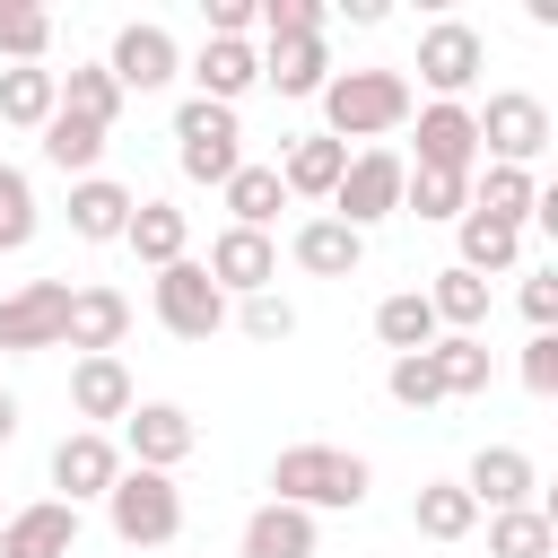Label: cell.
Instances as JSON below:
<instances>
[{"label":"cell","instance_id":"cell-1","mask_svg":"<svg viewBox=\"0 0 558 558\" xmlns=\"http://www.w3.org/2000/svg\"><path fill=\"white\" fill-rule=\"evenodd\" d=\"M323 140H357V148H384L392 131H410L418 96H410V70H331L323 78Z\"/></svg>","mask_w":558,"mask_h":558},{"label":"cell","instance_id":"cell-2","mask_svg":"<svg viewBox=\"0 0 558 558\" xmlns=\"http://www.w3.org/2000/svg\"><path fill=\"white\" fill-rule=\"evenodd\" d=\"M366 488H375V471L349 445H279V462H270V497L296 514H357Z\"/></svg>","mask_w":558,"mask_h":558},{"label":"cell","instance_id":"cell-3","mask_svg":"<svg viewBox=\"0 0 558 558\" xmlns=\"http://www.w3.org/2000/svg\"><path fill=\"white\" fill-rule=\"evenodd\" d=\"M410 70H418L427 105H471V87H480V70H488V35H480L471 17H427ZM418 87H410V96H418Z\"/></svg>","mask_w":558,"mask_h":558},{"label":"cell","instance_id":"cell-4","mask_svg":"<svg viewBox=\"0 0 558 558\" xmlns=\"http://www.w3.org/2000/svg\"><path fill=\"white\" fill-rule=\"evenodd\" d=\"M105 523H113L122 549H166V541L183 532V488H174V471H131V462H122V480L105 488Z\"/></svg>","mask_w":558,"mask_h":558},{"label":"cell","instance_id":"cell-5","mask_svg":"<svg viewBox=\"0 0 558 558\" xmlns=\"http://www.w3.org/2000/svg\"><path fill=\"white\" fill-rule=\"evenodd\" d=\"M471 122H480V166H541V148L558 140V122H549V105L532 96V87H497L488 105H471Z\"/></svg>","mask_w":558,"mask_h":558},{"label":"cell","instance_id":"cell-6","mask_svg":"<svg viewBox=\"0 0 558 558\" xmlns=\"http://www.w3.org/2000/svg\"><path fill=\"white\" fill-rule=\"evenodd\" d=\"M174 166H183V183H227L235 166H244V122H235V105H209V96H183L174 105Z\"/></svg>","mask_w":558,"mask_h":558},{"label":"cell","instance_id":"cell-7","mask_svg":"<svg viewBox=\"0 0 558 558\" xmlns=\"http://www.w3.org/2000/svg\"><path fill=\"white\" fill-rule=\"evenodd\" d=\"M401 174H410V157L401 148H349V166H340V183H331V218L340 227H384V218H401Z\"/></svg>","mask_w":558,"mask_h":558},{"label":"cell","instance_id":"cell-8","mask_svg":"<svg viewBox=\"0 0 558 558\" xmlns=\"http://www.w3.org/2000/svg\"><path fill=\"white\" fill-rule=\"evenodd\" d=\"M148 305H157V323L174 331V340H209V331H227V296H218V279L183 253V262H166L157 279H148Z\"/></svg>","mask_w":558,"mask_h":558},{"label":"cell","instance_id":"cell-9","mask_svg":"<svg viewBox=\"0 0 558 558\" xmlns=\"http://www.w3.org/2000/svg\"><path fill=\"white\" fill-rule=\"evenodd\" d=\"M61 323H70V279H17L0 296V357L61 349Z\"/></svg>","mask_w":558,"mask_h":558},{"label":"cell","instance_id":"cell-10","mask_svg":"<svg viewBox=\"0 0 558 558\" xmlns=\"http://www.w3.org/2000/svg\"><path fill=\"white\" fill-rule=\"evenodd\" d=\"M105 70H113V87H122V96H157V87H174V78H183V44H174L157 17H131V26H113Z\"/></svg>","mask_w":558,"mask_h":558},{"label":"cell","instance_id":"cell-11","mask_svg":"<svg viewBox=\"0 0 558 558\" xmlns=\"http://www.w3.org/2000/svg\"><path fill=\"white\" fill-rule=\"evenodd\" d=\"M122 462L131 471H174V462H192V445H201V427H192V410L183 401H131V418H122Z\"/></svg>","mask_w":558,"mask_h":558},{"label":"cell","instance_id":"cell-12","mask_svg":"<svg viewBox=\"0 0 558 558\" xmlns=\"http://www.w3.org/2000/svg\"><path fill=\"white\" fill-rule=\"evenodd\" d=\"M201 270H209V279H218V296L235 305V296H262V288H279V244H270V235H253V227H218Z\"/></svg>","mask_w":558,"mask_h":558},{"label":"cell","instance_id":"cell-13","mask_svg":"<svg viewBox=\"0 0 558 558\" xmlns=\"http://www.w3.org/2000/svg\"><path fill=\"white\" fill-rule=\"evenodd\" d=\"M410 131H418V174H471L480 166V122H471V105H418L410 113Z\"/></svg>","mask_w":558,"mask_h":558},{"label":"cell","instance_id":"cell-14","mask_svg":"<svg viewBox=\"0 0 558 558\" xmlns=\"http://www.w3.org/2000/svg\"><path fill=\"white\" fill-rule=\"evenodd\" d=\"M122 331H131V296H122V288H105V279L70 288L61 349H78V357H122Z\"/></svg>","mask_w":558,"mask_h":558},{"label":"cell","instance_id":"cell-15","mask_svg":"<svg viewBox=\"0 0 558 558\" xmlns=\"http://www.w3.org/2000/svg\"><path fill=\"white\" fill-rule=\"evenodd\" d=\"M131 401H140V384H131L122 357H70V410H78V427L113 436L131 418Z\"/></svg>","mask_w":558,"mask_h":558},{"label":"cell","instance_id":"cell-16","mask_svg":"<svg viewBox=\"0 0 558 558\" xmlns=\"http://www.w3.org/2000/svg\"><path fill=\"white\" fill-rule=\"evenodd\" d=\"M122 480V445L113 436H96V427H70L61 445H52V488H61V506H87V497H105Z\"/></svg>","mask_w":558,"mask_h":558},{"label":"cell","instance_id":"cell-17","mask_svg":"<svg viewBox=\"0 0 558 558\" xmlns=\"http://www.w3.org/2000/svg\"><path fill=\"white\" fill-rule=\"evenodd\" d=\"M462 488H471V506H480V514L541 506V497H532V488H541V462H532L523 445H480V453H471V471H462Z\"/></svg>","mask_w":558,"mask_h":558},{"label":"cell","instance_id":"cell-18","mask_svg":"<svg viewBox=\"0 0 558 558\" xmlns=\"http://www.w3.org/2000/svg\"><path fill=\"white\" fill-rule=\"evenodd\" d=\"M78 549V506L35 497L17 514H0V558H70Z\"/></svg>","mask_w":558,"mask_h":558},{"label":"cell","instance_id":"cell-19","mask_svg":"<svg viewBox=\"0 0 558 558\" xmlns=\"http://www.w3.org/2000/svg\"><path fill=\"white\" fill-rule=\"evenodd\" d=\"M183 78H192V96H209V105H244V96L262 87V52H253V44L201 35V52L183 61Z\"/></svg>","mask_w":558,"mask_h":558},{"label":"cell","instance_id":"cell-20","mask_svg":"<svg viewBox=\"0 0 558 558\" xmlns=\"http://www.w3.org/2000/svg\"><path fill=\"white\" fill-rule=\"evenodd\" d=\"M288 262H296L305 279H357V262H366V235H357V227H340V218L323 209V218H305V227L288 235Z\"/></svg>","mask_w":558,"mask_h":558},{"label":"cell","instance_id":"cell-21","mask_svg":"<svg viewBox=\"0 0 558 558\" xmlns=\"http://www.w3.org/2000/svg\"><path fill=\"white\" fill-rule=\"evenodd\" d=\"M131 183H113V174H78L70 183V235L78 244H122V227H131Z\"/></svg>","mask_w":558,"mask_h":558},{"label":"cell","instance_id":"cell-22","mask_svg":"<svg viewBox=\"0 0 558 558\" xmlns=\"http://www.w3.org/2000/svg\"><path fill=\"white\" fill-rule=\"evenodd\" d=\"M314 514H296V506H279V497H262L253 514H244V532H235V558H314Z\"/></svg>","mask_w":558,"mask_h":558},{"label":"cell","instance_id":"cell-23","mask_svg":"<svg viewBox=\"0 0 558 558\" xmlns=\"http://www.w3.org/2000/svg\"><path fill=\"white\" fill-rule=\"evenodd\" d=\"M279 183H288V201H331V183H340V166H349V148L340 140H323V131H296L279 157Z\"/></svg>","mask_w":558,"mask_h":558},{"label":"cell","instance_id":"cell-24","mask_svg":"<svg viewBox=\"0 0 558 558\" xmlns=\"http://www.w3.org/2000/svg\"><path fill=\"white\" fill-rule=\"evenodd\" d=\"M218 201H227V227H253V235H270V218L288 209V183H279V166L244 157V166L218 183Z\"/></svg>","mask_w":558,"mask_h":558},{"label":"cell","instance_id":"cell-25","mask_svg":"<svg viewBox=\"0 0 558 558\" xmlns=\"http://www.w3.org/2000/svg\"><path fill=\"white\" fill-rule=\"evenodd\" d=\"M122 244H131V262L166 270V262H183V253H192V218H183L174 201H131V227H122Z\"/></svg>","mask_w":558,"mask_h":558},{"label":"cell","instance_id":"cell-26","mask_svg":"<svg viewBox=\"0 0 558 558\" xmlns=\"http://www.w3.org/2000/svg\"><path fill=\"white\" fill-rule=\"evenodd\" d=\"M453 262H462L471 279H488V270H514V262H523V227L462 209V218H453Z\"/></svg>","mask_w":558,"mask_h":558},{"label":"cell","instance_id":"cell-27","mask_svg":"<svg viewBox=\"0 0 558 558\" xmlns=\"http://www.w3.org/2000/svg\"><path fill=\"white\" fill-rule=\"evenodd\" d=\"M35 140H44V166H61V174L78 183V174H105V140H113V131H105V122H78V113L52 105V122H44Z\"/></svg>","mask_w":558,"mask_h":558},{"label":"cell","instance_id":"cell-28","mask_svg":"<svg viewBox=\"0 0 558 558\" xmlns=\"http://www.w3.org/2000/svg\"><path fill=\"white\" fill-rule=\"evenodd\" d=\"M427 357H436L445 401H471V392H488V375H497V357H488V340H480V331H436V340H427Z\"/></svg>","mask_w":558,"mask_h":558},{"label":"cell","instance_id":"cell-29","mask_svg":"<svg viewBox=\"0 0 558 558\" xmlns=\"http://www.w3.org/2000/svg\"><path fill=\"white\" fill-rule=\"evenodd\" d=\"M410 532H418V541H471V532H480L471 488H462V480H427V488L410 497Z\"/></svg>","mask_w":558,"mask_h":558},{"label":"cell","instance_id":"cell-30","mask_svg":"<svg viewBox=\"0 0 558 558\" xmlns=\"http://www.w3.org/2000/svg\"><path fill=\"white\" fill-rule=\"evenodd\" d=\"M52 105H61V70H44V61L0 70V122H9V131H44Z\"/></svg>","mask_w":558,"mask_h":558},{"label":"cell","instance_id":"cell-31","mask_svg":"<svg viewBox=\"0 0 558 558\" xmlns=\"http://www.w3.org/2000/svg\"><path fill=\"white\" fill-rule=\"evenodd\" d=\"M323 78H331V44H323V35H305V44H262V87H279V96H323Z\"/></svg>","mask_w":558,"mask_h":558},{"label":"cell","instance_id":"cell-32","mask_svg":"<svg viewBox=\"0 0 558 558\" xmlns=\"http://www.w3.org/2000/svg\"><path fill=\"white\" fill-rule=\"evenodd\" d=\"M532 201H541V174H523V166H471V209H480V218L523 227Z\"/></svg>","mask_w":558,"mask_h":558},{"label":"cell","instance_id":"cell-33","mask_svg":"<svg viewBox=\"0 0 558 558\" xmlns=\"http://www.w3.org/2000/svg\"><path fill=\"white\" fill-rule=\"evenodd\" d=\"M418 296H427L436 331H480V323H488V279H471L462 262H445V270H436V288H418Z\"/></svg>","mask_w":558,"mask_h":558},{"label":"cell","instance_id":"cell-34","mask_svg":"<svg viewBox=\"0 0 558 558\" xmlns=\"http://www.w3.org/2000/svg\"><path fill=\"white\" fill-rule=\"evenodd\" d=\"M488 558H558V514H549V506H506V514H488Z\"/></svg>","mask_w":558,"mask_h":558},{"label":"cell","instance_id":"cell-35","mask_svg":"<svg viewBox=\"0 0 558 558\" xmlns=\"http://www.w3.org/2000/svg\"><path fill=\"white\" fill-rule=\"evenodd\" d=\"M61 113H78V122H105V131H113V113H122L113 70H105V61H70V70H61Z\"/></svg>","mask_w":558,"mask_h":558},{"label":"cell","instance_id":"cell-36","mask_svg":"<svg viewBox=\"0 0 558 558\" xmlns=\"http://www.w3.org/2000/svg\"><path fill=\"white\" fill-rule=\"evenodd\" d=\"M401 209L410 218H427V227H453L462 209H471V174H401Z\"/></svg>","mask_w":558,"mask_h":558},{"label":"cell","instance_id":"cell-37","mask_svg":"<svg viewBox=\"0 0 558 558\" xmlns=\"http://www.w3.org/2000/svg\"><path fill=\"white\" fill-rule=\"evenodd\" d=\"M375 340H384L392 357L427 349V340H436V314H427V296H418V288H392V296L375 305Z\"/></svg>","mask_w":558,"mask_h":558},{"label":"cell","instance_id":"cell-38","mask_svg":"<svg viewBox=\"0 0 558 558\" xmlns=\"http://www.w3.org/2000/svg\"><path fill=\"white\" fill-rule=\"evenodd\" d=\"M227 323H235L244 340H262V349L296 340V305H288L279 288H262V296H235V305H227Z\"/></svg>","mask_w":558,"mask_h":558},{"label":"cell","instance_id":"cell-39","mask_svg":"<svg viewBox=\"0 0 558 558\" xmlns=\"http://www.w3.org/2000/svg\"><path fill=\"white\" fill-rule=\"evenodd\" d=\"M253 26H262V44H305L331 26V9L323 0H253Z\"/></svg>","mask_w":558,"mask_h":558},{"label":"cell","instance_id":"cell-40","mask_svg":"<svg viewBox=\"0 0 558 558\" xmlns=\"http://www.w3.org/2000/svg\"><path fill=\"white\" fill-rule=\"evenodd\" d=\"M35 227H44L35 183H26L17 166H0V253H26V244H35Z\"/></svg>","mask_w":558,"mask_h":558},{"label":"cell","instance_id":"cell-41","mask_svg":"<svg viewBox=\"0 0 558 558\" xmlns=\"http://www.w3.org/2000/svg\"><path fill=\"white\" fill-rule=\"evenodd\" d=\"M384 392H392L401 410H436V401H445V384H436V357H427V349L392 357V366H384Z\"/></svg>","mask_w":558,"mask_h":558},{"label":"cell","instance_id":"cell-42","mask_svg":"<svg viewBox=\"0 0 558 558\" xmlns=\"http://www.w3.org/2000/svg\"><path fill=\"white\" fill-rule=\"evenodd\" d=\"M44 52H52V17L44 9H0V70L44 61Z\"/></svg>","mask_w":558,"mask_h":558},{"label":"cell","instance_id":"cell-43","mask_svg":"<svg viewBox=\"0 0 558 558\" xmlns=\"http://www.w3.org/2000/svg\"><path fill=\"white\" fill-rule=\"evenodd\" d=\"M514 375H523V392H532V401H549V392H558V331H532V340H523V357H514Z\"/></svg>","mask_w":558,"mask_h":558},{"label":"cell","instance_id":"cell-44","mask_svg":"<svg viewBox=\"0 0 558 558\" xmlns=\"http://www.w3.org/2000/svg\"><path fill=\"white\" fill-rule=\"evenodd\" d=\"M523 323L558 331V270H523Z\"/></svg>","mask_w":558,"mask_h":558},{"label":"cell","instance_id":"cell-45","mask_svg":"<svg viewBox=\"0 0 558 558\" xmlns=\"http://www.w3.org/2000/svg\"><path fill=\"white\" fill-rule=\"evenodd\" d=\"M9 436H17V392L0 384V445H9Z\"/></svg>","mask_w":558,"mask_h":558}]
</instances>
